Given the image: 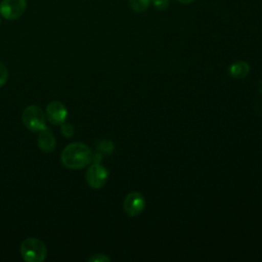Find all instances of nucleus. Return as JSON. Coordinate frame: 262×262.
<instances>
[{
  "instance_id": "obj_7",
  "label": "nucleus",
  "mask_w": 262,
  "mask_h": 262,
  "mask_svg": "<svg viewBox=\"0 0 262 262\" xmlns=\"http://www.w3.org/2000/svg\"><path fill=\"white\" fill-rule=\"evenodd\" d=\"M145 201L141 193L132 191L128 193L124 200V211L129 216H137L144 209Z\"/></svg>"
},
{
  "instance_id": "obj_1",
  "label": "nucleus",
  "mask_w": 262,
  "mask_h": 262,
  "mask_svg": "<svg viewBox=\"0 0 262 262\" xmlns=\"http://www.w3.org/2000/svg\"><path fill=\"white\" fill-rule=\"evenodd\" d=\"M60 161L69 169H81L92 161V152L85 143L73 142L62 149Z\"/></svg>"
},
{
  "instance_id": "obj_9",
  "label": "nucleus",
  "mask_w": 262,
  "mask_h": 262,
  "mask_svg": "<svg viewBox=\"0 0 262 262\" xmlns=\"http://www.w3.org/2000/svg\"><path fill=\"white\" fill-rule=\"evenodd\" d=\"M250 71V67L246 61H236L232 64H230L228 69V73L232 78L241 79L248 75Z\"/></svg>"
},
{
  "instance_id": "obj_2",
  "label": "nucleus",
  "mask_w": 262,
  "mask_h": 262,
  "mask_svg": "<svg viewBox=\"0 0 262 262\" xmlns=\"http://www.w3.org/2000/svg\"><path fill=\"white\" fill-rule=\"evenodd\" d=\"M20 255L27 262H43L47 256V248L41 239L28 237L20 244Z\"/></svg>"
},
{
  "instance_id": "obj_5",
  "label": "nucleus",
  "mask_w": 262,
  "mask_h": 262,
  "mask_svg": "<svg viewBox=\"0 0 262 262\" xmlns=\"http://www.w3.org/2000/svg\"><path fill=\"white\" fill-rule=\"evenodd\" d=\"M107 170L100 163H93L87 170L85 179L87 184L94 189L101 188L107 180Z\"/></svg>"
},
{
  "instance_id": "obj_17",
  "label": "nucleus",
  "mask_w": 262,
  "mask_h": 262,
  "mask_svg": "<svg viewBox=\"0 0 262 262\" xmlns=\"http://www.w3.org/2000/svg\"><path fill=\"white\" fill-rule=\"evenodd\" d=\"M0 25H1V19H0Z\"/></svg>"
},
{
  "instance_id": "obj_12",
  "label": "nucleus",
  "mask_w": 262,
  "mask_h": 262,
  "mask_svg": "<svg viewBox=\"0 0 262 262\" xmlns=\"http://www.w3.org/2000/svg\"><path fill=\"white\" fill-rule=\"evenodd\" d=\"M60 132L66 137H72L74 135V133H75V128H74V126L72 124L63 122L60 125Z\"/></svg>"
},
{
  "instance_id": "obj_10",
  "label": "nucleus",
  "mask_w": 262,
  "mask_h": 262,
  "mask_svg": "<svg viewBox=\"0 0 262 262\" xmlns=\"http://www.w3.org/2000/svg\"><path fill=\"white\" fill-rule=\"evenodd\" d=\"M131 9L137 13L146 10L151 3V0H128Z\"/></svg>"
},
{
  "instance_id": "obj_4",
  "label": "nucleus",
  "mask_w": 262,
  "mask_h": 262,
  "mask_svg": "<svg viewBox=\"0 0 262 262\" xmlns=\"http://www.w3.org/2000/svg\"><path fill=\"white\" fill-rule=\"evenodd\" d=\"M27 8V0H2L0 2V15L7 20L20 17Z\"/></svg>"
},
{
  "instance_id": "obj_15",
  "label": "nucleus",
  "mask_w": 262,
  "mask_h": 262,
  "mask_svg": "<svg viewBox=\"0 0 262 262\" xmlns=\"http://www.w3.org/2000/svg\"><path fill=\"white\" fill-rule=\"evenodd\" d=\"M89 261L90 262H107L110 261V258L104 254H95L94 256L89 258Z\"/></svg>"
},
{
  "instance_id": "obj_11",
  "label": "nucleus",
  "mask_w": 262,
  "mask_h": 262,
  "mask_svg": "<svg viewBox=\"0 0 262 262\" xmlns=\"http://www.w3.org/2000/svg\"><path fill=\"white\" fill-rule=\"evenodd\" d=\"M97 149L101 155H111L114 150V144L110 140H101L97 145Z\"/></svg>"
},
{
  "instance_id": "obj_6",
  "label": "nucleus",
  "mask_w": 262,
  "mask_h": 262,
  "mask_svg": "<svg viewBox=\"0 0 262 262\" xmlns=\"http://www.w3.org/2000/svg\"><path fill=\"white\" fill-rule=\"evenodd\" d=\"M45 116L47 120L54 125H61L68 117V110L60 101L54 100L47 104Z\"/></svg>"
},
{
  "instance_id": "obj_14",
  "label": "nucleus",
  "mask_w": 262,
  "mask_h": 262,
  "mask_svg": "<svg viewBox=\"0 0 262 262\" xmlns=\"http://www.w3.org/2000/svg\"><path fill=\"white\" fill-rule=\"evenodd\" d=\"M152 5L158 10L164 11L169 7V0H151Z\"/></svg>"
},
{
  "instance_id": "obj_8",
  "label": "nucleus",
  "mask_w": 262,
  "mask_h": 262,
  "mask_svg": "<svg viewBox=\"0 0 262 262\" xmlns=\"http://www.w3.org/2000/svg\"><path fill=\"white\" fill-rule=\"evenodd\" d=\"M38 146L44 152H51L55 149L56 140L48 128H45L39 132Z\"/></svg>"
},
{
  "instance_id": "obj_16",
  "label": "nucleus",
  "mask_w": 262,
  "mask_h": 262,
  "mask_svg": "<svg viewBox=\"0 0 262 262\" xmlns=\"http://www.w3.org/2000/svg\"><path fill=\"white\" fill-rule=\"evenodd\" d=\"M177 1H179V2L182 3V4H190V3H192L194 0H177Z\"/></svg>"
},
{
  "instance_id": "obj_3",
  "label": "nucleus",
  "mask_w": 262,
  "mask_h": 262,
  "mask_svg": "<svg viewBox=\"0 0 262 262\" xmlns=\"http://www.w3.org/2000/svg\"><path fill=\"white\" fill-rule=\"evenodd\" d=\"M24 125L33 132H40L41 130L47 128L46 126V116L42 108L36 104L28 105L21 116Z\"/></svg>"
},
{
  "instance_id": "obj_13",
  "label": "nucleus",
  "mask_w": 262,
  "mask_h": 262,
  "mask_svg": "<svg viewBox=\"0 0 262 262\" xmlns=\"http://www.w3.org/2000/svg\"><path fill=\"white\" fill-rule=\"evenodd\" d=\"M8 76L9 74H8L7 68L2 62H0V88L6 84L8 80Z\"/></svg>"
}]
</instances>
